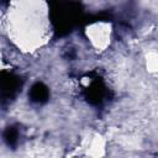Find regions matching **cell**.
Wrapping results in <instances>:
<instances>
[{"instance_id": "6da1fadb", "label": "cell", "mask_w": 158, "mask_h": 158, "mask_svg": "<svg viewBox=\"0 0 158 158\" xmlns=\"http://www.w3.org/2000/svg\"><path fill=\"white\" fill-rule=\"evenodd\" d=\"M30 96L35 102H43L48 98V90L42 83H36L30 91Z\"/></svg>"}, {"instance_id": "7a4b0ae2", "label": "cell", "mask_w": 158, "mask_h": 158, "mask_svg": "<svg viewBox=\"0 0 158 158\" xmlns=\"http://www.w3.org/2000/svg\"><path fill=\"white\" fill-rule=\"evenodd\" d=\"M5 141L9 144H14L17 141V131L14 130V127H9L5 132Z\"/></svg>"}]
</instances>
